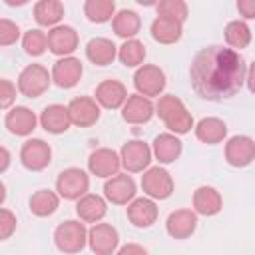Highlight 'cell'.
Wrapping results in <instances>:
<instances>
[{"instance_id":"12","label":"cell","mask_w":255,"mask_h":255,"mask_svg":"<svg viewBox=\"0 0 255 255\" xmlns=\"http://www.w3.org/2000/svg\"><path fill=\"white\" fill-rule=\"evenodd\" d=\"M225 159L233 167H245L255 159V141L249 135H233L225 143Z\"/></svg>"},{"instance_id":"19","label":"cell","mask_w":255,"mask_h":255,"mask_svg":"<svg viewBox=\"0 0 255 255\" xmlns=\"http://www.w3.org/2000/svg\"><path fill=\"white\" fill-rule=\"evenodd\" d=\"M4 124H6V128H8L10 133L24 137V135H30V133L36 129L38 118H36V114H34L30 108H26V106H16V108H12V110L6 114Z\"/></svg>"},{"instance_id":"20","label":"cell","mask_w":255,"mask_h":255,"mask_svg":"<svg viewBox=\"0 0 255 255\" xmlns=\"http://www.w3.org/2000/svg\"><path fill=\"white\" fill-rule=\"evenodd\" d=\"M40 124L48 133H54V135H60V133L68 131V128L72 126V118H70L68 106H62V104L46 106L42 116H40Z\"/></svg>"},{"instance_id":"1","label":"cell","mask_w":255,"mask_h":255,"mask_svg":"<svg viewBox=\"0 0 255 255\" xmlns=\"http://www.w3.org/2000/svg\"><path fill=\"white\" fill-rule=\"evenodd\" d=\"M191 86L203 100L221 102L235 96L245 78L247 68L237 50L225 46L201 48L189 68Z\"/></svg>"},{"instance_id":"22","label":"cell","mask_w":255,"mask_h":255,"mask_svg":"<svg viewBox=\"0 0 255 255\" xmlns=\"http://www.w3.org/2000/svg\"><path fill=\"white\" fill-rule=\"evenodd\" d=\"M223 207V199L219 195V191L211 185H201L193 191V211L205 217L217 215Z\"/></svg>"},{"instance_id":"24","label":"cell","mask_w":255,"mask_h":255,"mask_svg":"<svg viewBox=\"0 0 255 255\" xmlns=\"http://www.w3.org/2000/svg\"><path fill=\"white\" fill-rule=\"evenodd\" d=\"M181 139L175 135V133H159L155 139H153V155L159 163H173L179 155H181Z\"/></svg>"},{"instance_id":"25","label":"cell","mask_w":255,"mask_h":255,"mask_svg":"<svg viewBox=\"0 0 255 255\" xmlns=\"http://www.w3.org/2000/svg\"><path fill=\"white\" fill-rule=\"evenodd\" d=\"M106 211H108L106 199L96 193H86L76 203V213H78L80 221H86V223H98L106 215Z\"/></svg>"},{"instance_id":"41","label":"cell","mask_w":255,"mask_h":255,"mask_svg":"<svg viewBox=\"0 0 255 255\" xmlns=\"http://www.w3.org/2000/svg\"><path fill=\"white\" fill-rule=\"evenodd\" d=\"M116 255H147V251L137 243H126L124 247L118 249Z\"/></svg>"},{"instance_id":"23","label":"cell","mask_w":255,"mask_h":255,"mask_svg":"<svg viewBox=\"0 0 255 255\" xmlns=\"http://www.w3.org/2000/svg\"><path fill=\"white\" fill-rule=\"evenodd\" d=\"M128 219L135 227H149L157 219V205L151 197H137L128 205Z\"/></svg>"},{"instance_id":"40","label":"cell","mask_w":255,"mask_h":255,"mask_svg":"<svg viewBox=\"0 0 255 255\" xmlns=\"http://www.w3.org/2000/svg\"><path fill=\"white\" fill-rule=\"evenodd\" d=\"M237 12L247 20H255V0H237Z\"/></svg>"},{"instance_id":"3","label":"cell","mask_w":255,"mask_h":255,"mask_svg":"<svg viewBox=\"0 0 255 255\" xmlns=\"http://www.w3.org/2000/svg\"><path fill=\"white\" fill-rule=\"evenodd\" d=\"M54 243L62 253H78L88 243V229L82 221L68 219L56 227Z\"/></svg>"},{"instance_id":"31","label":"cell","mask_w":255,"mask_h":255,"mask_svg":"<svg viewBox=\"0 0 255 255\" xmlns=\"http://www.w3.org/2000/svg\"><path fill=\"white\" fill-rule=\"evenodd\" d=\"M60 205V195L50 191V189H38L30 197V211L38 217H48L52 215Z\"/></svg>"},{"instance_id":"38","label":"cell","mask_w":255,"mask_h":255,"mask_svg":"<svg viewBox=\"0 0 255 255\" xmlns=\"http://www.w3.org/2000/svg\"><path fill=\"white\" fill-rule=\"evenodd\" d=\"M16 231V215L2 207L0 209V239H8L12 233Z\"/></svg>"},{"instance_id":"27","label":"cell","mask_w":255,"mask_h":255,"mask_svg":"<svg viewBox=\"0 0 255 255\" xmlns=\"http://www.w3.org/2000/svg\"><path fill=\"white\" fill-rule=\"evenodd\" d=\"M86 56L96 66H108V64H112L116 60L118 48L108 38H92L88 42V46H86Z\"/></svg>"},{"instance_id":"5","label":"cell","mask_w":255,"mask_h":255,"mask_svg":"<svg viewBox=\"0 0 255 255\" xmlns=\"http://www.w3.org/2000/svg\"><path fill=\"white\" fill-rule=\"evenodd\" d=\"M52 82V74L42 64H28L18 76V90L28 98H40Z\"/></svg>"},{"instance_id":"4","label":"cell","mask_w":255,"mask_h":255,"mask_svg":"<svg viewBox=\"0 0 255 255\" xmlns=\"http://www.w3.org/2000/svg\"><path fill=\"white\" fill-rule=\"evenodd\" d=\"M90 189V177L80 167H68L64 169L56 179V191L60 197L78 201L82 199Z\"/></svg>"},{"instance_id":"15","label":"cell","mask_w":255,"mask_h":255,"mask_svg":"<svg viewBox=\"0 0 255 255\" xmlns=\"http://www.w3.org/2000/svg\"><path fill=\"white\" fill-rule=\"evenodd\" d=\"M78 32L72 26H56L48 32V50L56 56L68 58L78 48Z\"/></svg>"},{"instance_id":"39","label":"cell","mask_w":255,"mask_h":255,"mask_svg":"<svg viewBox=\"0 0 255 255\" xmlns=\"http://www.w3.org/2000/svg\"><path fill=\"white\" fill-rule=\"evenodd\" d=\"M16 100V86L10 82V80H2L0 82V106L4 110H8L12 106V102Z\"/></svg>"},{"instance_id":"21","label":"cell","mask_w":255,"mask_h":255,"mask_svg":"<svg viewBox=\"0 0 255 255\" xmlns=\"http://www.w3.org/2000/svg\"><path fill=\"white\" fill-rule=\"evenodd\" d=\"M197 227V213L191 209H177L169 213L165 229L173 239H187Z\"/></svg>"},{"instance_id":"2","label":"cell","mask_w":255,"mask_h":255,"mask_svg":"<svg viewBox=\"0 0 255 255\" xmlns=\"http://www.w3.org/2000/svg\"><path fill=\"white\" fill-rule=\"evenodd\" d=\"M155 114L163 120V124L169 129V133L183 135V133H189L191 128H193L191 114L187 112L185 104L177 96H173V94H165V96H161L157 100Z\"/></svg>"},{"instance_id":"18","label":"cell","mask_w":255,"mask_h":255,"mask_svg":"<svg viewBox=\"0 0 255 255\" xmlns=\"http://www.w3.org/2000/svg\"><path fill=\"white\" fill-rule=\"evenodd\" d=\"M94 96H96V102L102 108H106V110H118V108H124V104L128 100V90L118 80H104V82L98 84Z\"/></svg>"},{"instance_id":"36","label":"cell","mask_w":255,"mask_h":255,"mask_svg":"<svg viewBox=\"0 0 255 255\" xmlns=\"http://www.w3.org/2000/svg\"><path fill=\"white\" fill-rule=\"evenodd\" d=\"M157 16L171 18L183 24L187 18V4L183 0H161L157 4Z\"/></svg>"},{"instance_id":"28","label":"cell","mask_w":255,"mask_h":255,"mask_svg":"<svg viewBox=\"0 0 255 255\" xmlns=\"http://www.w3.org/2000/svg\"><path fill=\"white\" fill-rule=\"evenodd\" d=\"M183 34V24L171 18L157 16L151 22V36L159 44H175Z\"/></svg>"},{"instance_id":"35","label":"cell","mask_w":255,"mask_h":255,"mask_svg":"<svg viewBox=\"0 0 255 255\" xmlns=\"http://www.w3.org/2000/svg\"><path fill=\"white\" fill-rule=\"evenodd\" d=\"M22 48L28 56H42L48 48V34L42 30H28L22 38Z\"/></svg>"},{"instance_id":"29","label":"cell","mask_w":255,"mask_h":255,"mask_svg":"<svg viewBox=\"0 0 255 255\" xmlns=\"http://www.w3.org/2000/svg\"><path fill=\"white\" fill-rule=\"evenodd\" d=\"M62 18H64V4L58 0H40L34 6V20L40 26L56 28V26H60L58 22Z\"/></svg>"},{"instance_id":"11","label":"cell","mask_w":255,"mask_h":255,"mask_svg":"<svg viewBox=\"0 0 255 255\" xmlns=\"http://www.w3.org/2000/svg\"><path fill=\"white\" fill-rule=\"evenodd\" d=\"M135 181L128 173H118L104 183V195L114 205H126L135 199Z\"/></svg>"},{"instance_id":"42","label":"cell","mask_w":255,"mask_h":255,"mask_svg":"<svg viewBox=\"0 0 255 255\" xmlns=\"http://www.w3.org/2000/svg\"><path fill=\"white\" fill-rule=\"evenodd\" d=\"M245 82H247V88H249V92H251V94H255V62L249 66Z\"/></svg>"},{"instance_id":"8","label":"cell","mask_w":255,"mask_h":255,"mask_svg":"<svg viewBox=\"0 0 255 255\" xmlns=\"http://www.w3.org/2000/svg\"><path fill=\"white\" fill-rule=\"evenodd\" d=\"M151 147L139 139H131L128 143L122 145V151H120V159H122V165L126 167V171L129 173H139L143 169L149 167L151 163Z\"/></svg>"},{"instance_id":"32","label":"cell","mask_w":255,"mask_h":255,"mask_svg":"<svg viewBox=\"0 0 255 255\" xmlns=\"http://www.w3.org/2000/svg\"><path fill=\"white\" fill-rule=\"evenodd\" d=\"M118 58L126 68H137L143 66L145 60V46L139 40H126L120 48H118Z\"/></svg>"},{"instance_id":"34","label":"cell","mask_w":255,"mask_h":255,"mask_svg":"<svg viewBox=\"0 0 255 255\" xmlns=\"http://www.w3.org/2000/svg\"><path fill=\"white\" fill-rule=\"evenodd\" d=\"M225 42L231 50L247 48L251 42V30L243 20H231L225 26Z\"/></svg>"},{"instance_id":"13","label":"cell","mask_w":255,"mask_h":255,"mask_svg":"<svg viewBox=\"0 0 255 255\" xmlns=\"http://www.w3.org/2000/svg\"><path fill=\"white\" fill-rule=\"evenodd\" d=\"M72 124L78 128H90L100 120V104L94 98L78 96L68 104Z\"/></svg>"},{"instance_id":"37","label":"cell","mask_w":255,"mask_h":255,"mask_svg":"<svg viewBox=\"0 0 255 255\" xmlns=\"http://www.w3.org/2000/svg\"><path fill=\"white\" fill-rule=\"evenodd\" d=\"M18 38H20V28L14 22L2 18L0 20V46H10Z\"/></svg>"},{"instance_id":"6","label":"cell","mask_w":255,"mask_h":255,"mask_svg":"<svg viewBox=\"0 0 255 255\" xmlns=\"http://www.w3.org/2000/svg\"><path fill=\"white\" fill-rule=\"evenodd\" d=\"M133 86L137 90V94L145 96V98H153L159 96L165 88V74L159 66L153 64H143L135 70L133 74Z\"/></svg>"},{"instance_id":"9","label":"cell","mask_w":255,"mask_h":255,"mask_svg":"<svg viewBox=\"0 0 255 255\" xmlns=\"http://www.w3.org/2000/svg\"><path fill=\"white\" fill-rule=\"evenodd\" d=\"M118 229L110 223H94L88 231V245L96 255H112L118 249Z\"/></svg>"},{"instance_id":"14","label":"cell","mask_w":255,"mask_h":255,"mask_svg":"<svg viewBox=\"0 0 255 255\" xmlns=\"http://www.w3.org/2000/svg\"><path fill=\"white\" fill-rule=\"evenodd\" d=\"M120 165H122L120 155L114 149H110V147H100V149L92 151L90 159H88L90 173L96 175V177H106V179L118 175Z\"/></svg>"},{"instance_id":"43","label":"cell","mask_w":255,"mask_h":255,"mask_svg":"<svg viewBox=\"0 0 255 255\" xmlns=\"http://www.w3.org/2000/svg\"><path fill=\"white\" fill-rule=\"evenodd\" d=\"M8 165H10V153L6 147H0V171L4 173L8 169Z\"/></svg>"},{"instance_id":"16","label":"cell","mask_w":255,"mask_h":255,"mask_svg":"<svg viewBox=\"0 0 255 255\" xmlns=\"http://www.w3.org/2000/svg\"><path fill=\"white\" fill-rule=\"evenodd\" d=\"M82 72H84V68H82V62L78 58H74V56L60 58L52 68V82L58 88L68 90V88H74L80 82Z\"/></svg>"},{"instance_id":"10","label":"cell","mask_w":255,"mask_h":255,"mask_svg":"<svg viewBox=\"0 0 255 255\" xmlns=\"http://www.w3.org/2000/svg\"><path fill=\"white\" fill-rule=\"evenodd\" d=\"M20 161L30 171H42L52 161V149L44 139H28L20 149Z\"/></svg>"},{"instance_id":"33","label":"cell","mask_w":255,"mask_h":255,"mask_svg":"<svg viewBox=\"0 0 255 255\" xmlns=\"http://www.w3.org/2000/svg\"><path fill=\"white\" fill-rule=\"evenodd\" d=\"M84 14L90 22L104 24L108 20H114L116 16V4L112 0H86Z\"/></svg>"},{"instance_id":"30","label":"cell","mask_w":255,"mask_h":255,"mask_svg":"<svg viewBox=\"0 0 255 255\" xmlns=\"http://www.w3.org/2000/svg\"><path fill=\"white\" fill-rule=\"evenodd\" d=\"M112 28L116 36L124 40H133L141 28V20L133 10H120L112 20Z\"/></svg>"},{"instance_id":"26","label":"cell","mask_w":255,"mask_h":255,"mask_svg":"<svg viewBox=\"0 0 255 255\" xmlns=\"http://www.w3.org/2000/svg\"><path fill=\"white\" fill-rule=\"evenodd\" d=\"M227 135V126L223 120L219 118H203L197 122L195 126V137L207 145H215V143H221Z\"/></svg>"},{"instance_id":"17","label":"cell","mask_w":255,"mask_h":255,"mask_svg":"<svg viewBox=\"0 0 255 255\" xmlns=\"http://www.w3.org/2000/svg\"><path fill=\"white\" fill-rule=\"evenodd\" d=\"M155 114V106L149 98L141 96V94H131L128 96L124 108H122V118L128 124H145L151 120V116Z\"/></svg>"},{"instance_id":"7","label":"cell","mask_w":255,"mask_h":255,"mask_svg":"<svg viewBox=\"0 0 255 255\" xmlns=\"http://www.w3.org/2000/svg\"><path fill=\"white\" fill-rule=\"evenodd\" d=\"M143 193L151 199H167L173 193V179L167 169L163 167H149L141 175Z\"/></svg>"}]
</instances>
